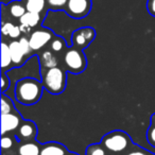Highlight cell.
<instances>
[{
    "mask_svg": "<svg viewBox=\"0 0 155 155\" xmlns=\"http://www.w3.org/2000/svg\"><path fill=\"white\" fill-rule=\"evenodd\" d=\"M122 155H155V153L150 152V151L146 150L144 148H141L138 144L134 143L124 154Z\"/></svg>",
    "mask_w": 155,
    "mask_h": 155,
    "instance_id": "603a6c76",
    "label": "cell"
},
{
    "mask_svg": "<svg viewBox=\"0 0 155 155\" xmlns=\"http://www.w3.org/2000/svg\"><path fill=\"white\" fill-rule=\"evenodd\" d=\"M47 48H49L52 52H54L55 54H58V56H62L63 58L65 51H66L68 47H67L66 41H65L63 37L55 35V36L53 37V39L50 41L49 46H48Z\"/></svg>",
    "mask_w": 155,
    "mask_h": 155,
    "instance_id": "d6986e66",
    "label": "cell"
},
{
    "mask_svg": "<svg viewBox=\"0 0 155 155\" xmlns=\"http://www.w3.org/2000/svg\"><path fill=\"white\" fill-rule=\"evenodd\" d=\"M67 70L63 64L41 72L44 88L52 95H60L67 85Z\"/></svg>",
    "mask_w": 155,
    "mask_h": 155,
    "instance_id": "7a4b0ae2",
    "label": "cell"
},
{
    "mask_svg": "<svg viewBox=\"0 0 155 155\" xmlns=\"http://www.w3.org/2000/svg\"><path fill=\"white\" fill-rule=\"evenodd\" d=\"M37 134H38V129L36 123L32 120H24L16 131L15 136L19 142H28L36 140Z\"/></svg>",
    "mask_w": 155,
    "mask_h": 155,
    "instance_id": "9c48e42d",
    "label": "cell"
},
{
    "mask_svg": "<svg viewBox=\"0 0 155 155\" xmlns=\"http://www.w3.org/2000/svg\"><path fill=\"white\" fill-rule=\"evenodd\" d=\"M65 155H80L79 153H75V152H71V151H69L68 153H66Z\"/></svg>",
    "mask_w": 155,
    "mask_h": 155,
    "instance_id": "f1b7e54d",
    "label": "cell"
},
{
    "mask_svg": "<svg viewBox=\"0 0 155 155\" xmlns=\"http://www.w3.org/2000/svg\"><path fill=\"white\" fill-rule=\"evenodd\" d=\"M101 142L110 155H122L134 144L131 136L124 131L115 130L105 134Z\"/></svg>",
    "mask_w": 155,
    "mask_h": 155,
    "instance_id": "3957f363",
    "label": "cell"
},
{
    "mask_svg": "<svg viewBox=\"0 0 155 155\" xmlns=\"http://www.w3.org/2000/svg\"><path fill=\"white\" fill-rule=\"evenodd\" d=\"M37 58H38V64H39V70H41V72L61 65L60 64L61 56H58V54L52 52L49 48H46V49L41 50V52H38Z\"/></svg>",
    "mask_w": 155,
    "mask_h": 155,
    "instance_id": "30bf717a",
    "label": "cell"
},
{
    "mask_svg": "<svg viewBox=\"0 0 155 155\" xmlns=\"http://www.w3.org/2000/svg\"><path fill=\"white\" fill-rule=\"evenodd\" d=\"M147 10L151 16L155 17V0H148L147 1Z\"/></svg>",
    "mask_w": 155,
    "mask_h": 155,
    "instance_id": "4316f807",
    "label": "cell"
},
{
    "mask_svg": "<svg viewBox=\"0 0 155 155\" xmlns=\"http://www.w3.org/2000/svg\"><path fill=\"white\" fill-rule=\"evenodd\" d=\"M96 38V30L91 27H82L73 31L71 35V46L84 50Z\"/></svg>",
    "mask_w": 155,
    "mask_h": 155,
    "instance_id": "52a82bcc",
    "label": "cell"
},
{
    "mask_svg": "<svg viewBox=\"0 0 155 155\" xmlns=\"http://www.w3.org/2000/svg\"><path fill=\"white\" fill-rule=\"evenodd\" d=\"M10 52H11L12 61H13V68H19V67L24 66L25 63L28 62L26 54H25L24 50L21 48L19 41L18 39H13L11 43L9 44Z\"/></svg>",
    "mask_w": 155,
    "mask_h": 155,
    "instance_id": "7c38bea8",
    "label": "cell"
},
{
    "mask_svg": "<svg viewBox=\"0 0 155 155\" xmlns=\"http://www.w3.org/2000/svg\"><path fill=\"white\" fill-rule=\"evenodd\" d=\"M93 8L91 0H68L65 8V13L71 18L82 19L88 16Z\"/></svg>",
    "mask_w": 155,
    "mask_h": 155,
    "instance_id": "8992f818",
    "label": "cell"
},
{
    "mask_svg": "<svg viewBox=\"0 0 155 155\" xmlns=\"http://www.w3.org/2000/svg\"><path fill=\"white\" fill-rule=\"evenodd\" d=\"M1 7L3 10H5L8 16L13 20H19L27 12L26 5L22 0H14L8 5L1 3Z\"/></svg>",
    "mask_w": 155,
    "mask_h": 155,
    "instance_id": "8fae6325",
    "label": "cell"
},
{
    "mask_svg": "<svg viewBox=\"0 0 155 155\" xmlns=\"http://www.w3.org/2000/svg\"><path fill=\"white\" fill-rule=\"evenodd\" d=\"M63 66L68 72L73 74L82 73L87 67V58L83 53V50L74 47H69L65 51L62 58Z\"/></svg>",
    "mask_w": 155,
    "mask_h": 155,
    "instance_id": "277c9868",
    "label": "cell"
},
{
    "mask_svg": "<svg viewBox=\"0 0 155 155\" xmlns=\"http://www.w3.org/2000/svg\"><path fill=\"white\" fill-rule=\"evenodd\" d=\"M43 82L33 77H25L16 81L14 96L17 102L22 105L31 106L41 100L44 91Z\"/></svg>",
    "mask_w": 155,
    "mask_h": 155,
    "instance_id": "6da1fadb",
    "label": "cell"
},
{
    "mask_svg": "<svg viewBox=\"0 0 155 155\" xmlns=\"http://www.w3.org/2000/svg\"><path fill=\"white\" fill-rule=\"evenodd\" d=\"M44 19H45V16H44L43 14L27 11L26 13H25V15L22 16L18 21H19V25H24V26L34 30V29L41 26Z\"/></svg>",
    "mask_w": 155,
    "mask_h": 155,
    "instance_id": "5bb4252c",
    "label": "cell"
},
{
    "mask_svg": "<svg viewBox=\"0 0 155 155\" xmlns=\"http://www.w3.org/2000/svg\"><path fill=\"white\" fill-rule=\"evenodd\" d=\"M12 68H13V61H12L9 45L2 41L1 43V69L2 71L7 72V70H11Z\"/></svg>",
    "mask_w": 155,
    "mask_h": 155,
    "instance_id": "ac0fdd59",
    "label": "cell"
},
{
    "mask_svg": "<svg viewBox=\"0 0 155 155\" xmlns=\"http://www.w3.org/2000/svg\"><path fill=\"white\" fill-rule=\"evenodd\" d=\"M48 11H64L68 0H46Z\"/></svg>",
    "mask_w": 155,
    "mask_h": 155,
    "instance_id": "7402d4cb",
    "label": "cell"
},
{
    "mask_svg": "<svg viewBox=\"0 0 155 155\" xmlns=\"http://www.w3.org/2000/svg\"><path fill=\"white\" fill-rule=\"evenodd\" d=\"M26 5L27 11L41 13L46 17L47 15V2L46 0H22Z\"/></svg>",
    "mask_w": 155,
    "mask_h": 155,
    "instance_id": "e0dca14e",
    "label": "cell"
},
{
    "mask_svg": "<svg viewBox=\"0 0 155 155\" xmlns=\"http://www.w3.org/2000/svg\"><path fill=\"white\" fill-rule=\"evenodd\" d=\"M18 144L15 134L1 135V155H17Z\"/></svg>",
    "mask_w": 155,
    "mask_h": 155,
    "instance_id": "4fadbf2b",
    "label": "cell"
},
{
    "mask_svg": "<svg viewBox=\"0 0 155 155\" xmlns=\"http://www.w3.org/2000/svg\"><path fill=\"white\" fill-rule=\"evenodd\" d=\"M16 25L12 21H5V20H2V24H1V33H2V36H7L9 37L10 34H11L12 30L14 29Z\"/></svg>",
    "mask_w": 155,
    "mask_h": 155,
    "instance_id": "cb8c5ba5",
    "label": "cell"
},
{
    "mask_svg": "<svg viewBox=\"0 0 155 155\" xmlns=\"http://www.w3.org/2000/svg\"><path fill=\"white\" fill-rule=\"evenodd\" d=\"M16 110L13 101L5 93H1V114H9Z\"/></svg>",
    "mask_w": 155,
    "mask_h": 155,
    "instance_id": "44dd1931",
    "label": "cell"
},
{
    "mask_svg": "<svg viewBox=\"0 0 155 155\" xmlns=\"http://www.w3.org/2000/svg\"><path fill=\"white\" fill-rule=\"evenodd\" d=\"M22 121L24 119L17 110L9 114H1V135L15 134Z\"/></svg>",
    "mask_w": 155,
    "mask_h": 155,
    "instance_id": "ba28073f",
    "label": "cell"
},
{
    "mask_svg": "<svg viewBox=\"0 0 155 155\" xmlns=\"http://www.w3.org/2000/svg\"><path fill=\"white\" fill-rule=\"evenodd\" d=\"M41 144L36 140L28 142H19L17 148V155H41Z\"/></svg>",
    "mask_w": 155,
    "mask_h": 155,
    "instance_id": "2e32d148",
    "label": "cell"
},
{
    "mask_svg": "<svg viewBox=\"0 0 155 155\" xmlns=\"http://www.w3.org/2000/svg\"><path fill=\"white\" fill-rule=\"evenodd\" d=\"M147 140L151 147L155 148V125L150 124L148 131H147Z\"/></svg>",
    "mask_w": 155,
    "mask_h": 155,
    "instance_id": "d4e9b609",
    "label": "cell"
},
{
    "mask_svg": "<svg viewBox=\"0 0 155 155\" xmlns=\"http://www.w3.org/2000/svg\"><path fill=\"white\" fill-rule=\"evenodd\" d=\"M55 36L54 32L46 27H38L34 29L29 35V41H30L31 48L34 52H41V50L46 49L49 46L50 41Z\"/></svg>",
    "mask_w": 155,
    "mask_h": 155,
    "instance_id": "5b68a950",
    "label": "cell"
},
{
    "mask_svg": "<svg viewBox=\"0 0 155 155\" xmlns=\"http://www.w3.org/2000/svg\"><path fill=\"white\" fill-rule=\"evenodd\" d=\"M150 122H151V124H153V125H155V113L154 114L151 116V119H150Z\"/></svg>",
    "mask_w": 155,
    "mask_h": 155,
    "instance_id": "83f0119b",
    "label": "cell"
},
{
    "mask_svg": "<svg viewBox=\"0 0 155 155\" xmlns=\"http://www.w3.org/2000/svg\"><path fill=\"white\" fill-rule=\"evenodd\" d=\"M11 83H10V77L7 74L5 71L1 72V93H5L8 88L10 87Z\"/></svg>",
    "mask_w": 155,
    "mask_h": 155,
    "instance_id": "484cf974",
    "label": "cell"
},
{
    "mask_svg": "<svg viewBox=\"0 0 155 155\" xmlns=\"http://www.w3.org/2000/svg\"><path fill=\"white\" fill-rule=\"evenodd\" d=\"M85 155H110L108 151L105 149V147L101 143H91L86 148Z\"/></svg>",
    "mask_w": 155,
    "mask_h": 155,
    "instance_id": "ffe728a7",
    "label": "cell"
},
{
    "mask_svg": "<svg viewBox=\"0 0 155 155\" xmlns=\"http://www.w3.org/2000/svg\"><path fill=\"white\" fill-rule=\"evenodd\" d=\"M68 149L63 143L56 141H50L41 144V155H65L68 153Z\"/></svg>",
    "mask_w": 155,
    "mask_h": 155,
    "instance_id": "9a60e30c",
    "label": "cell"
}]
</instances>
